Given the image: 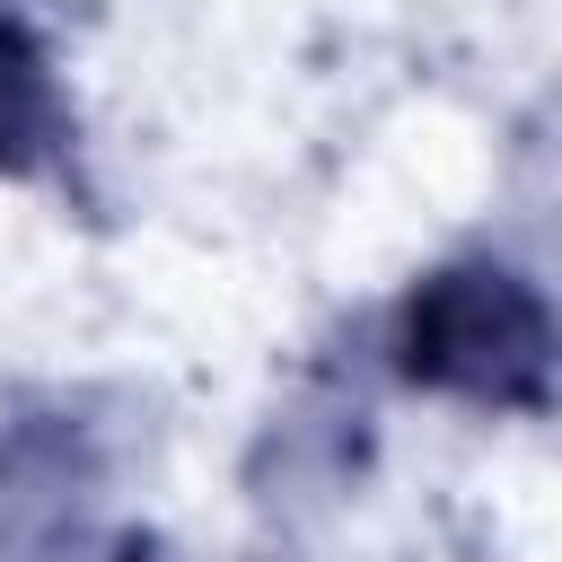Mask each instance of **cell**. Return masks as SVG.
I'll list each match as a JSON object with an SVG mask.
<instances>
[{
  "label": "cell",
  "mask_w": 562,
  "mask_h": 562,
  "mask_svg": "<svg viewBox=\"0 0 562 562\" xmlns=\"http://www.w3.org/2000/svg\"><path fill=\"white\" fill-rule=\"evenodd\" d=\"M0 562H158L114 518V439L88 404L44 395L0 422Z\"/></svg>",
  "instance_id": "7a4b0ae2"
},
{
  "label": "cell",
  "mask_w": 562,
  "mask_h": 562,
  "mask_svg": "<svg viewBox=\"0 0 562 562\" xmlns=\"http://www.w3.org/2000/svg\"><path fill=\"white\" fill-rule=\"evenodd\" d=\"M386 369L413 395L536 422L562 404V307L501 255H448L395 299Z\"/></svg>",
  "instance_id": "6da1fadb"
},
{
  "label": "cell",
  "mask_w": 562,
  "mask_h": 562,
  "mask_svg": "<svg viewBox=\"0 0 562 562\" xmlns=\"http://www.w3.org/2000/svg\"><path fill=\"white\" fill-rule=\"evenodd\" d=\"M79 167V114L61 97L53 44L35 9L0 0V184L18 176H70Z\"/></svg>",
  "instance_id": "3957f363"
}]
</instances>
